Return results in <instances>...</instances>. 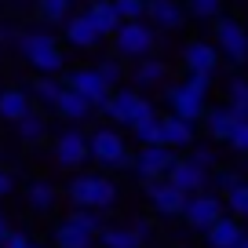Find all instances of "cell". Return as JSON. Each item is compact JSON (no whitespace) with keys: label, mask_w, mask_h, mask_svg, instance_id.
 Segmentation results:
<instances>
[{"label":"cell","mask_w":248,"mask_h":248,"mask_svg":"<svg viewBox=\"0 0 248 248\" xmlns=\"http://www.w3.org/2000/svg\"><path fill=\"white\" fill-rule=\"evenodd\" d=\"M102 113H106L113 124H128V128H135L139 121L154 117V102H150L139 88H121V92L109 95V102L102 106Z\"/></svg>","instance_id":"3957f363"},{"label":"cell","mask_w":248,"mask_h":248,"mask_svg":"<svg viewBox=\"0 0 248 248\" xmlns=\"http://www.w3.org/2000/svg\"><path fill=\"white\" fill-rule=\"evenodd\" d=\"M146 18L157 26V30H168V33H175V30H183L186 26V8H183V0H150L146 4Z\"/></svg>","instance_id":"5bb4252c"},{"label":"cell","mask_w":248,"mask_h":248,"mask_svg":"<svg viewBox=\"0 0 248 248\" xmlns=\"http://www.w3.org/2000/svg\"><path fill=\"white\" fill-rule=\"evenodd\" d=\"M161 128H164V146H194V124L190 121H183V117H175V113H168V117H161Z\"/></svg>","instance_id":"7402d4cb"},{"label":"cell","mask_w":248,"mask_h":248,"mask_svg":"<svg viewBox=\"0 0 248 248\" xmlns=\"http://www.w3.org/2000/svg\"><path fill=\"white\" fill-rule=\"evenodd\" d=\"M226 146L237 150V154H248V121H237V124H233V132H230V139H226Z\"/></svg>","instance_id":"8d00e7d4"},{"label":"cell","mask_w":248,"mask_h":248,"mask_svg":"<svg viewBox=\"0 0 248 248\" xmlns=\"http://www.w3.org/2000/svg\"><path fill=\"white\" fill-rule=\"evenodd\" d=\"M132 135H135V142L139 146H157V142H164V128H161V117H146V121H139L132 128Z\"/></svg>","instance_id":"83f0119b"},{"label":"cell","mask_w":248,"mask_h":248,"mask_svg":"<svg viewBox=\"0 0 248 248\" xmlns=\"http://www.w3.org/2000/svg\"><path fill=\"white\" fill-rule=\"evenodd\" d=\"M88 150H92V161H99L102 168H128V164H132L121 132H113L109 124L106 128H95V132L88 135Z\"/></svg>","instance_id":"5b68a950"},{"label":"cell","mask_w":248,"mask_h":248,"mask_svg":"<svg viewBox=\"0 0 248 248\" xmlns=\"http://www.w3.org/2000/svg\"><path fill=\"white\" fill-rule=\"evenodd\" d=\"M212 44H216L219 55H223L226 62H233V66H245L248 62V30H245L241 18L219 15L216 22H212Z\"/></svg>","instance_id":"7a4b0ae2"},{"label":"cell","mask_w":248,"mask_h":248,"mask_svg":"<svg viewBox=\"0 0 248 248\" xmlns=\"http://www.w3.org/2000/svg\"><path fill=\"white\" fill-rule=\"evenodd\" d=\"M44 132H47V121H44V113H26L22 121H18V135H22L26 142H40L44 139Z\"/></svg>","instance_id":"4dcf8cb0"},{"label":"cell","mask_w":248,"mask_h":248,"mask_svg":"<svg viewBox=\"0 0 248 248\" xmlns=\"http://www.w3.org/2000/svg\"><path fill=\"white\" fill-rule=\"evenodd\" d=\"M201 121H204V128H208V135L216 142H226V139H230V132H233V124H237V117H233V109L223 102V106H208Z\"/></svg>","instance_id":"ffe728a7"},{"label":"cell","mask_w":248,"mask_h":248,"mask_svg":"<svg viewBox=\"0 0 248 248\" xmlns=\"http://www.w3.org/2000/svg\"><path fill=\"white\" fill-rule=\"evenodd\" d=\"M88 18L95 22V30H99L102 37H113V33L121 30V15H117L113 0H92V4H88Z\"/></svg>","instance_id":"44dd1931"},{"label":"cell","mask_w":248,"mask_h":248,"mask_svg":"<svg viewBox=\"0 0 248 248\" xmlns=\"http://www.w3.org/2000/svg\"><path fill=\"white\" fill-rule=\"evenodd\" d=\"M102 33L95 30V22L84 15H70V22H66V44H73L77 51H92V47H99Z\"/></svg>","instance_id":"2e32d148"},{"label":"cell","mask_w":248,"mask_h":248,"mask_svg":"<svg viewBox=\"0 0 248 248\" xmlns=\"http://www.w3.org/2000/svg\"><path fill=\"white\" fill-rule=\"evenodd\" d=\"M70 219H73L77 226H84V230H92V233H102V230H106V226H102V216H99V212H92V208H77Z\"/></svg>","instance_id":"d590c367"},{"label":"cell","mask_w":248,"mask_h":248,"mask_svg":"<svg viewBox=\"0 0 248 248\" xmlns=\"http://www.w3.org/2000/svg\"><path fill=\"white\" fill-rule=\"evenodd\" d=\"M190 161H194L197 168L212 171V168H216V161H219V157H216V150H212V146H197L194 154H190Z\"/></svg>","instance_id":"74e56055"},{"label":"cell","mask_w":248,"mask_h":248,"mask_svg":"<svg viewBox=\"0 0 248 248\" xmlns=\"http://www.w3.org/2000/svg\"><path fill=\"white\" fill-rule=\"evenodd\" d=\"M30 208H37V212H47V208H55V190L47 183H33L30 186Z\"/></svg>","instance_id":"836d02e7"},{"label":"cell","mask_w":248,"mask_h":248,"mask_svg":"<svg viewBox=\"0 0 248 248\" xmlns=\"http://www.w3.org/2000/svg\"><path fill=\"white\" fill-rule=\"evenodd\" d=\"M132 80H135V88H139V92H146V88H161L164 80H168V62H164V59H154V55H146V59L135 62Z\"/></svg>","instance_id":"d6986e66"},{"label":"cell","mask_w":248,"mask_h":248,"mask_svg":"<svg viewBox=\"0 0 248 248\" xmlns=\"http://www.w3.org/2000/svg\"><path fill=\"white\" fill-rule=\"evenodd\" d=\"M70 11H73V0H37V18L47 26L70 22Z\"/></svg>","instance_id":"484cf974"},{"label":"cell","mask_w":248,"mask_h":248,"mask_svg":"<svg viewBox=\"0 0 248 248\" xmlns=\"http://www.w3.org/2000/svg\"><path fill=\"white\" fill-rule=\"evenodd\" d=\"M146 4L150 0H113L121 22H142V18H146Z\"/></svg>","instance_id":"d6a6232c"},{"label":"cell","mask_w":248,"mask_h":248,"mask_svg":"<svg viewBox=\"0 0 248 248\" xmlns=\"http://www.w3.org/2000/svg\"><path fill=\"white\" fill-rule=\"evenodd\" d=\"M157 44V33L154 26L146 22H121V30L113 33V51L121 55V59H146L150 51H154Z\"/></svg>","instance_id":"8992f818"},{"label":"cell","mask_w":248,"mask_h":248,"mask_svg":"<svg viewBox=\"0 0 248 248\" xmlns=\"http://www.w3.org/2000/svg\"><path fill=\"white\" fill-rule=\"evenodd\" d=\"M95 70H99L102 77H106V84H109V88H113V84H121V80L128 77V73H124V62H121V55H113V59L106 55V59H102L99 66H95Z\"/></svg>","instance_id":"e575fe53"},{"label":"cell","mask_w":248,"mask_h":248,"mask_svg":"<svg viewBox=\"0 0 248 248\" xmlns=\"http://www.w3.org/2000/svg\"><path fill=\"white\" fill-rule=\"evenodd\" d=\"M55 245L59 248H92L95 233L84 230V226H77L73 219H66V223H59V230H55Z\"/></svg>","instance_id":"cb8c5ba5"},{"label":"cell","mask_w":248,"mask_h":248,"mask_svg":"<svg viewBox=\"0 0 248 248\" xmlns=\"http://www.w3.org/2000/svg\"><path fill=\"white\" fill-rule=\"evenodd\" d=\"M62 88H66V80H59V77H37V84H33V95H37L44 106L55 109V102H59Z\"/></svg>","instance_id":"f546056e"},{"label":"cell","mask_w":248,"mask_h":248,"mask_svg":"<svg viewBox=\"0 0 248 248\" xmlns=\"http://www.w3.org/2000/svg\"><path fill=\"white\" fill-rule=\"evenodd\" d=\"M168 113L183 117V121L197 124L204 117V109H208V95H201L197 88H190L186 80H179V84H168Z\"/></svg>","instance_id":"52a82bcc"},{"label":"cell","mask_w":248,"mask_h":248,"mask_svg":"<svg viewBox=\"0 0 248 248\" xmlns=\"http://www.w3.org/2000/svg\"><path fill=\"white\" fill-rule=\"evenodd\" d=\"M175 161L179 157L171 154V146H164V142H157V146H139L135 175H139L142 183H150V179H168V171H171Z\"/></svg>","instance_id":"9c48e42d"},{"label":"cell","mask_w":248,"mask_h":248,"mask_svg":"<svg viewBox=\"0 0 248 248\" xmlns=\"http://www.w3.org/2000/svg\"><path fill=\"white\" fill-rule=\"evenodd\" d=\"M55 113L62 117V121H70V124H84L88 117L95 113V106L84 99L80 92H73V88H62L59 102H55Z\"/></svg>","instance_id":"ac0fdd59"},{"label":"cell","mask_w":248,"mask_h":248,"mask_svg":"<svg viewBox=\"0 0 248 248\" xmlns=\"http://www.w3.org/2000/svg\"><path fill=\"white\" fill-rule=\"evenodd\" d=\"M241 248H248V237H245V245H241Z\"/></svg>","instance_id":"f6af8a7d"},{"label":"cell","mask_w":248,"mask_h":248,"mask_svg":"<svg viewBox=\"0 0 248 248\" xmlns=\"http://www.w3.org/2000/svg\"><path fill=\"white\" fill-rule=\"evenodd\" d=\"M88 157H92V150H88V135L80 132V128H66V132L55 139V161H59L62 168H80Z\"/></svg>","instance_id":"8fae6325"},{"label":"cell","mask_w":248,"mask_h":248,"mask_svg":"<svg viewBox=\"0 0 248 248\" xmlns=\"http://www.w3.org/2000/svg\"><path fill=\"white\" fill-rule=\"evenodd\" d=\"M183 8L190 18H197V22H216L219 15H223V0H183Z\"/></svg>","instance_id":"f1b7e54d"},{"label":"cell","mask_w":248,"mask_h":248,"mask_svg":"<svg viewBox=\"0 0 248 248\" xmlns=\"http://www.w3.org/2000/svg\"><path fill=\"white\" fill-rule=\"evenodd\" d=\"M132 230H135V233H139V241H142V245H146V241H150V237H154V230H150V226H146V223H139V226H132Z\"/></svg>","instance_id":"b9f144b4"},{"label":"cell","mask_w":248,"mask_h":248,"mask_svg":"<svg viewBox=\"0 0 248 248\" xmlns=\"http://www.w3.org/2000/svg\"><path fill=\"white\" fill-rule=\"evenodd\" d=\"M186 84L197 88L201 95H208V88H212V73H190V70H186Z\"/></svg>","instance_id":"f35d334b"},{"label":"cell","mask_w":248,"mask_h":248,"mask_svg":"<svg viewBox=\"0 0 248 248\" xmlns=\"http://www.w3.org/2000/svg\"><path fill=\"white\" fill-rule=\"evenodd\" d=\"M168 183H171V186H179V190H183V194L190 197V194H201L204 186H208V171H204V168H197V164L190 161V157H186V161H175V164H171Z\"/></svg>","instance_id":"9a60e30c"},{"label":"cell","mask_w":248,"mask_h":248,"mask_svg":"<svg viewBox=\"0 0 248 248\" xmlns=\"http://www.w3.org/2000/svg\"><path fill=\"white\" fill-rule=\"evenodd\" d=\"M146 197H150V204H154L161 216H183L186 212V194L179 190V186H171L168 179H150L146 183Z\"/></svg>","instance_id":"7c38bea8"},{"label":"cell","mask_w":248,"mask_h":248,"mask_svg":"<svg viewBox=\"0 0 248 248\" xmlns=\"http://www.w3.org/2000/svg\"><path fill=\"white\" fill-rule=\"evenodd\" d=\"M15 44H18V55L30 62L40 77H55V73H62V66H66V55H62L59 40H55L51 33L26 30V33L15 37Z\"/></svg>","instance_id":"6da1fadb"},{"label":"cell","mask_w":248,"mask_h":248,"mask_svg":"<svg viewBox=\"0 0 248 248\" xmlns=\"http://www.w3.org/2000/svg\"><path fill=\"white\" fill-rule=\"evenodd\" d=\"M66 194L77 208H92V212H102L117 201V186L109 183L106 175H77L70 186H66Z\"/></svg>","instance_id":"277c9868"},{"label":"cell","mask_w":248,"mask_h":248,"mask_svg":"<svg viewBox=\"0 0 248 248\" xmlns=\"http://www.w3.org/2000/svg\"><path fill=\"white\" fill-rule=\"evenodd\" d=\"M219 47L212 44V40H190V44L183 47V66L190 73H216L219 70Z\"/></svg>","instance_id":"4fadbf2b"},{"label":"cell","mask_w":248,"mask_h":248,"mask_svg":"<svg viewBox=\"0 0 248 248\" xmlns=\"http://www.w3.org/2000/svg\"><path fill=\"white\" fill-rule=\"evenodd\" d=\"M226 106L233 109L237 121H248V77L245 73H233L226 80Z\"/></svg>","instance_id":"d4e9b609"},{"label":"cell","mask_w":248,"mask_h":248,"mask_svg":"<svg viewBox=\"0 0 248 248\" xmlns=\"http://www.w3.org/2000/svg\"><path fill=\"white\" fill-rule=\"evenodd\" d=\"M66 88L80 92L95 109H102L109 102V95H113V92H109V84H106V77H102L95 66H77V70H70V73H66Z\"/></svg>","instance_id":"ba28073f"},{"label":"cell","mask_w":248,"mask_h":248,"mask_svg":"<svg viewBox=\"0 0 248 248\" xmlns=\"http://www.w3.org/2000/svg\"><path fill=\"white\" fill-rule=\"evenodd\" d=\"M183 219L190 226H194V230H208L212 223H216V219H223V201H219L216 194H190L186 197V212H183Z\"/></svg>","instance_id":"30bf717a"},{"label":"cell","mask_w":248,"mask_h":248,"mask_svg":"<svg viewBox=\"0 0 248 248\" xmlns=\"http://www.w3.org/2000/svg\"><path fill=\"white\" fill-rule=\"evenodd\" d=\"M8 190H11V179L4 175V171H0V194H8Z\"/></svg>","instance_id":"ee69618b"},{"label":"cell","mask_w":248,"mask_h":248,"mask_svg":"<svg viewBox=\"0 0 248 248\" xmlns=\"http://www.w3.org/2000/svg\"><path fill=\"white\" fill-rule=\"evenodd\" d=\"M30 248H40V245H30Z\"/></svg>","instance_id":"bcb514c9"},{"label":"cell","mask_w":248,"mask_h":248,"mask_svg":"<svg viewBox=\"0 0 248 248\" xmlns=\"http://www.w3.org/2000/svg\"><path fill=\"white\" fill-rule=\"evenodd\" d=\"M226 212L237 219H248V183L241 179L233 190H226Z\"/></svg>","instance_id":"1f68e13d"},{"label":"cell","mask_w":248,"mask_h":248,"mask_svg":"<svg viewBox=\"0 0 248 248\" xmlns=\"http://www.w3.org/2000/svg\"><path fill=\"white\" fill-rule=\"evenodd\" d=\"M99 237H102V245H106V248H142L139 233H135L132 226H106Z\"/></svg>","instance_id":"4316f807"},{"label":"cell","mask_w":248,"mask_h":248,"mask_svg":"<svg viewBox=\"0 0 248 248\" xmlns=\"http://www.w3.org/2000/svg\"><path fill=\"white\" fill-rule=\"evenodd\" d=\"M8 233H11V230H8V219L0 216V245H4V241H8Z\"/></svg>","instance_id":"7bdbcfd3"},{"label":"cell","mask_w":248,"mask_h":248,"mask_svg":"<svg viewBox=\"0 0 248 248\" xmlns=\"http://www.w3.org/2000/svg\"><path fill=\"white\" fill-rule=\"evenodd\" d=\"M30 95L22 92V88H4V92H0V117H4V121H22L26 113H30Z\"/></svg>","instance_id":"603a6c76"},{"label":"cell","mask_w":248,"mask_h":248,"mask_svg":"<svg viewBox=\"0 0 248 248\" xmlns=\"http://www.w3.org/2000/svg\"><path fill=\"white\" fill-rule=\"evenodd\" d=\"M33 241L22 237V233H8V241H4V248H30Z\"/></svg>","instance_id":"60d3db41"},{"label":"cell","mask_w":248,"mask_h":248,"mask_svg":"<svg viewBox=\"0 0 248 248\" xmlns=\"http://www.w3.org/2000/svg\"><path fill=\"white\" fill-rule=\"evenodd\" d=\"M208 248H241L245 245V230H241V219H216V223L204 230Z\"/></svg>","instance_id":"e0dca14e"},{"label":"cell","mask_w":248,"mask_h":248,"mask_svg":"<svg viewBox=\"0 0 248 248\" xmlns=\"http://www.w3.org/2000/svg\"><path fill=\"white\" fill-rule=\"evenodd\" d=\"M216 183H219V190H233V186H237L241 179L233 175V171H219V175H216Z\"/></svg>","instance_id":"ab89813d"}]
</instances>
